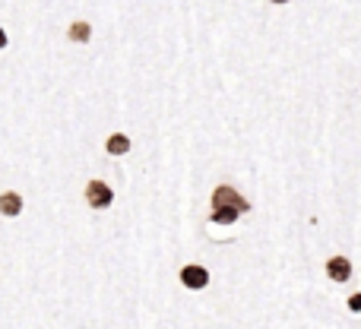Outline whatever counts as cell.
I'll use <instances>...</instances> for the list:
<instances>
[{
	"mask_svg": "<svg viewBox=\"0 0 361 329\" xmlns=\"http://www.w3.org/2000/svg\"><path fill=\"white\" fill-rule=\"evenodd\" d=\"M127 149H130V139H127L124 133H114V137L108 139V152H111V156H124Z\"/></svg>",
	"mask_w": 361,
	"mask_h": 329,
	"instance_id": "obj_6",
	"label": "cell"
},
{
	"mask_svg": "<svg viewBox=\"0 0 361 329\" xmlns=\"http://www.w3.org/2000/svg\"><path fill=\"white\" fill-rule=\"evenodd\" d=\"M180 282H184L187 288H193V292H200V288L209 285V273H206L203 266H184L180 269Z\"/></svg>",
	"mask_w": 361,
	"mask_h": 329,
	"instance_id": "obj_3",
	"label": "cell"
},
{
	"mask_svg": "<svg viewBox=\"0 0 361 329\" xmlns=\"http://www.w3.org/2000/svg\"><path fill=\"white\" fill-rule=\"evenodd\" d=\"M70 38H76V42H86V38H89V25L86 23H76L73 29H70Z\"/></svg>",
	"mask_w": 361,
	"mask_h": 329,
	"instance_id": "obj_7",
	"label": "cell"
},
{
	"mask_svg": "<svg viewBox=\"0 0 361 329\" xmlns=\"http://www.w3.org/2000/svg\"><path fill=\"white\" fill-rule=\"evenodd\" d=\"M212 218H216V222H222V225H228V222H235V212H216V216H212Z\"/></svg>",
	"mask_w": 361,
	"mask_h": 329,
	"instance_id": "obj_8",
	"label": "cell"
},
{
	"mask_svg": "<svg viewBox=\"0 0 361 329\" xmlns=\"http://www.w3.org/2000/svg\"><path fill=\"white\" fill-rule=\"evenodd\" d=\"M0 212H4V216H19V212H23L19 193H4V197H0Z\"/></svg>",
	"mask_w": 361,
	"mask_h": 329,
	"instance_id": "obj_5",
	"label": "cell"
},
{
	"mask_svg": "<svg viewBox=\"0 0 361 329\" xmlns=\"http://www.w3.org/2000/svg\"><path fill=\"white\" fill-rule=\"evenodd\" d=\"M86 199H89L92 209H105V206H111L114 193H111V187L102 184V180H89L86 184Z\"/></svg>",
	"mask_w": 361,
	"mask_h": 329,
	"instance_id": "obj_2",
	"label": "cell"
},
{
	"mask_svg": "<svg viewBox=\"0 0 361 329\" xmlns=\"http://www.w3.org/2000/svg\"><path fill=\"white\" fill-rule=\"evenodd\" d=\"M349 311H361V294H352V298H349Z\"/></svg>",
	"mask_w": 361,
	"mask_h": 329,
	"instance_id": "obj_9",
	"label": "cell"
},
{
	"mask_svg": "<svg viewBox=\"0 0 361 329\" xmlns=\"http://www.w3.org/2000/svg\"><path fill=\"white\" fill-rule=\"evenodd\" d=\"M326 273H330L333 282H349L352 275V263L345 260V256H333L330 263H326Z\"/></svg>",
	"mask_w": 361,
	"mask_h": 329,
	"instance_id": "obj_4",
	"label": "cell"
},
{
	"mask_svg": "<svg viewBox=\"0 0 361 329\" xmlns=\"http://www.w3.org/2000/svg\"><path fill=\"white\" fill-rule=\"evenodd\" d=\"M4 44H6V35H4V29H0V48H4Z\"/></svg>",
	"mask_w": 361,
	"mask_h": 329,
	"instance_id": "obj_10",
	"label": "cell"
},
{
	"mask_svg": "<svg viewBox=\"0 0 361 329\" xmlns=\"http://www.w3.org/2000/svg\"><path fill=\"white\" fill-rule=\"evenodd\" d=\"M212 212H247V199L241 197L238 190H231V187H219L216 193H212Z\"/></svg>",
	"mask_w": 361,
	"mask_h": 329,
	"instance_id": "obj_1",
	"label": "cell"
}]
</instances>
